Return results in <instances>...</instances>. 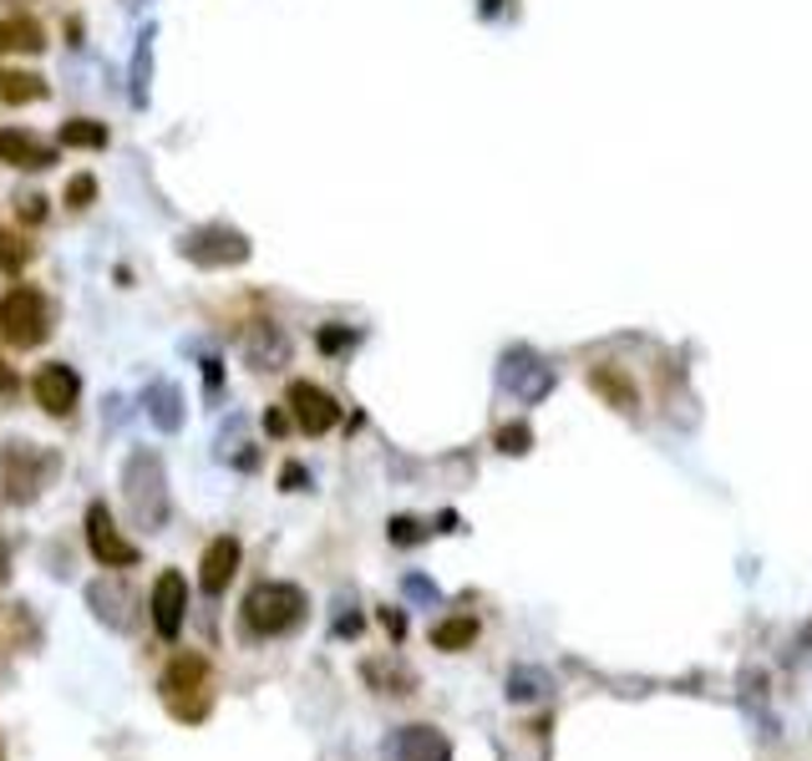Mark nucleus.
<instances>
[{"instance_id":"f3484780","label":"nucleus","mask_w":812,"mask_h":761,"mask_svg":"<svg viewBox=\"0 0 812 761\" xmlns=\"http://www.w3.org/2000/svg\"><path fill=\"white\" fill-rule=\"evenodd\" d=\"M46 41H41V26L26 21V15H11V21H0V52H41Z\"/></svg>"},{"instance_id":"b1692460","label":"nucleus","mask_w":812,"mask_h":761,"mask_svg":"<svg viewBox=\"0 0 812 761\" xmlns=\"http://www.w3.org/2000/svg\"><path fill=\"white\" fill-rule=\"evenodd\" d=\"M92 198H97V178H92V173H77V178L66 184V209H87Z\"/></svg>"},{"instance_id":"aec40b11","label":"nucleus","mask_w":812,"mask_h":761,"mask_svg":"<svg viewBox=\"0 0 812 761\" xmlns=\"http://www.w3.org/2000/svg\"><path fill=\"white\" fill-rule=\"evenodd\" d=\"M472 640H478V619H472V615L442 619V625L432 630V644H437V650H468Z\"/></svg>"},{"instance_id":"f704fd0d","label":"nucleus","mask_w":812,"mask_h":761,"mask_svg":"<svg viewBox=\"0 0 812 761\" xmlns=\"http://www.w3.org/2000/svg\"><path fill=\"white\" fill-rule=\"evenodd\" d=\"M381 619H386V630H392V635H396V640H402V630H406V619H402V615H392V609H386V615H381Z\"/></svg>"},{"instance_id":"4468645a","label":"nucleus","mask_w":812,"mask_h":761,"mask_svg":"<svg viewBox=\"0 0 812 761\" xmlns=\"http://www.w3.org/2000/svg\"><path fill=\"white\" fill-rule=\"evenodd\" d=\"M0 163H11V168H31V173H41V168H52L56 163V153L46 143H36L31 132H15V128H0Z\"/></svg>"},{"instance_id":"c756f323","label":"nucleus","mask_w":812,"mask_h":761,"mask_svg":"<svg viewBox=\"0 0 812 761\" xmlns=\"http://www.w3.org/2000/svg\"><path fill=\"white\" fill-rule=\"evenodd\" d=\"M15 391H21V376L0 361V401H15Z\"/></svg>"},{"instance_id":"2eb2a0df","label":"nucleus","mask_w":812,"mask_h":761,"mask_svg":"<svg viewBox=\"0 0 812 761\" xmlns=\"http://www.w3.org/2000/svg\"><path fill=\"white\" fill-rule=\"evenodd\" d=\"M204 681H209L204 655H188V650H184V655H173L168 670H163V696H168V706H173V701H184V696H198Z\"/></svg>"},{"instance_id":"393cba45","label":"nucleus","mask_w":812,"mask_h":761,"mask_svg":"<svg viewBox=\"0 0 812 761\" xmlns=\"http://www.w3.org/2000/svg\"><path fill=\"white\" fill-rule=\"evenodd\" d=\"M366 681L386 685V696H392V685H402V696H412V675H406V670H386V665H366Z\"/></svg>"},{"instance_id":"dca6fc26","label":"nucleus","mask_w":812,"mask_h":761,"mask_svg":"<svg viewBox=\"0 0 812 761\" xmlns=\"http://www.w3.org/2000/svg\"><path fill=\"white\" fill-rule=\"evenodd\" d=\"M143 407H147L157 432H178V427H184V391H178L173 380H153L143 391Z\"/></svg>"},{"instance_id":"412c9836","label":"nucleus","mask_w":812,"mask_h":761,"mask_svg":"<svg viewBox=\"0 0 812 761\" xmlns=\"http://www.w3.org/2000/svg\"><path fill=\"white\" fill-rule=\"evenodd\" d=\"M62 143L66 147H107V122H92V118L62 122Z\"/></svg>"},{"instance_id":"0eeeda50","label":"nucleus","mask_w":812,"mask_h":761,"mask_svg":"<svg viewBox=\"0 0 812 761\" xmlns=\"http://www.w3.org/2000/svg\"><path fill=\"white\" fill-rule=\"evenodd\" d=\"M147 609H153V630L163 640H178L184 635V619H188V578L178 569H163L147 594Z\"/></svg>"},{"instance_id":"7c9ffc66","label":"nucleus","mask_w":812,"mask_h":761,"mask_svg":"<svg viewBox=\"0 0 812 761\" xmlns=\"http://www.w3.org/2000/svg\"><path fill=\"white\" fill-rule=\"evenodd\" d=\"M41 203H46V198H36V194H21V198H15V209L26 213L31 223H41V213H46V209H41Z\"/></svg>"},{"instance_id":"9d476101","label":"nucleus","mask_w":812,"mask_h":761,"mask_svg":"<svg viewBox=\"0 0 812 761\" xmlns=\"http://www.w3.org/2000/svg\"><path fill=\"white\" fill-rule=\"evenodd\" d=\"M285 401H289V421H295L300 432H310V437L330 432V427L341 421V407H336V396L320 391L315 380H295Z\"/></svg>"},{"instance_id":"6ab92c4d","label":"nucleus","mask_w":812,"mask_h":761,"mask_svg":"<svg viewBox=\"0 0 812 761\" xmlns=\"http://www.w3.org/2000/svg\"><path fill=\"white\" fill-rule=\"evenodd\" d=\"M41 97H46V81L41 77H31V71H0V102L21 107V102H41Z\"/></svg>"},{"instance_id":"9b49d317","label":"nucleus","mask_w":812,"mask_h":761,"mask_svg":"<svg viewBox=\"0 0 812 761\" xmlns=\"http://www.w3.org/2000/svg\"><path fill=\"white\" fill-rule=\"evenodd\" d=\"M239 559H244V553H239V539H229V533L213 539L209 549H204V564H198V589L209 594V599H219V594L234 584Z\"/></svg>"},{"instance_id":"1a4fd4ad","label":"nucleus","mask_w":812,"mask_h":761,"mask_svg":"<svg viewBox=\"0 0 812 761\" xmlns=\"http://www.w3.org/2000/svg\"><path fill=\"white\" fill-rule=\"evenodd\" d=\"M87 609L118 635H128L132 625H138V594H132L122 578H92V584H87Z\"/></svg>"},{"instance_id":"f03ea898","label":"nucleus","mask_w":812,"mask_h":761,"mask_svg":"<svg viewBox=\"0 0 812 761\" xmlns=\"http://www.w3.org/2000/svg\"><path fill=\"white\" fill-rule=\"evenodd\" d=\"M244 630L260 635V640H275V635L295 630L305 619V589L300 584H285V578H264L254 584L250 599H244Z\"/></svg>"},{"instance_id":"72a5a7b5","label":"nucleus","mask_w":812,"mask_h":761,"mask_svg":"<svg viewBox=\"0 0 812 761\" xmlns=\"http://www.w3.org/2000/svg\"><path fill=\"white\" fill-rule=\"evenodd\" d=\"M204 380H209V391H219L223 371H219V361H213V355H209V361H204Z\"/></svg>"},{"instance_id":"ddd939ff","label":"nucleus","mask_w":812,"mask_h":761,"mask_svg":"<svg viewBox=\"0 0 812 761\" xmlns=\"http://www.w3.org/2000/svg\"><path fill=\"white\" fill-rule=\"evenodd\" d=\"M244 355H250V366H260V371H279L289 361V335L275 320H254L250 335H244Z\"/></svg>"},{"instance_id":"2f4dec72","label":"nucleus","mask_w":812,"mask_h":761,"mask_svg":"<svg viewBox=\"0 0 812 761\" xmlns=\"http://www.w3.org/2000/svg\"><path fill=\"white\" fill-rule=\"evenodd\" d=\"M498 442H503V452H524V446H528V432H524V427H508V432H503Z\"/></svg>"},{"instance_id":"423d86ee","label":"nucleus","mask_w":812,"mask_h":761,"mask_svg":"<svg viewBox=\"0 0 812 761\" xmlns=\"http://www.w3.org/2000/svg\"><path fill=\"white\" fill-rule=\"evenodd\" d=\"M87 549H92V559L102 569H132L138 564V543L122 539V528H118V518H112L107 503H92V508H87Z\"/></svg>"},{"instance_id":"6e6552de","label":"nucleus","mask_w":812,"mask_h":761,"mask_svg":"<svg viewBox=\"0 0 812 761\" xmlns=\"http://www.w3.org/2000/svg\"><path fill=\"white\" fill-rule=\"evenodd\" d=\"M31 396H36V407L46 417H72L81 401V376L66 361H52V366H41L31 376Z\"/></svg>"},{"instance_id":"bb28decb","label":"nucleus","mask_w":812,"mask_h":761,"mask_svg":"<svg viewBox=\"0 0 812 761\" xmlns=\"http://www.w3.org/2000/svg\"><path fill=\"white\" fill-rule=\"evenodd\" d=\"M427 539V528L412 523V518H392V543H402V549H412V543Z\"/></svg>"},{"instance_id":"a878e982","label":"nucleus","mask_w":812,"mask_h":761,"mask_svg":"<svg viewBox=\"0 0 812 761\" xmlns=\"http://www.w3.org/2000/svg\"><path fill=\"white\" fill-rule=\"evenodd\" d=\"M21 264H26V244H15V239L0 229V269H6V275H15Z\"/></svg>"},{"instance_id":"f8f14e48","label":"nucleus","mask_w":812,"mask_h":761,"mask_svg":"<svg viewBox=\"0 0 812 761\" xmlns=\"http://www.w3.org/2000/svg\"><path fill=\"white\" fill-rule=\"evenodd\" d=\"M396 761H452V747H447V736L432 731V726H402V731L386 741Z\"/></svg>"},{"instance_id":"cd10ccee","label":"nucleus","mask_w":812,"mask_h":761,"mask_svg":"<svg viewBox=\"0 0 812 761\" xmlns=\"http://www.w3.org/2000/svg\"><path fill=\"white\" fill-rule=\"evenodd\" d=\"M406 599H417V604H437V584H427L421 574H406Z\"/></svg>"},{"instance_id":"c85d7f7f","label":"nucleus","mask_w":812,"mask_h":761,"mask_svg":"<svg viewBox=\"0 0 812 761\" xmlns=\"http://www.w3.org/2000/svg\"><path fill=\"white\" fill-rule=\"evenodd\" d=\"M279 487H285V493H305V487H310V473H305L300 462H285V473H279Z\"/></svg>"},{"instance_id":"a211bd4d","label":"nucleus","mask_w":812,"mask_h":761,"mask_svg":"<svg viewBox=\"0 0 812 761\" xmlns=\"http://www.w3.org/2000/svg\"><path fill=\"white\" fill-rule=\"evenodd\" d=\"M590 386L604 396V401H610V407H619V411L635 407V391H629V380L619 376L615 366H594V371H590Z\"/></svg>"},{"instance_id":"473e14b6","label":"nucleus","mask_w":812,"mask_h":761,"mask_svg":"<svg viewBox=\"0 0 812 761\" xmlns=\"http://www.w3.org/2000/svg\"><path fill=\"white\" fill-rule=\"evenodd\" d=\"M264 427H270L275 437H285L289 432V417H285V411H270V417H264Z\"/></svg>"},{"instance_id":"20e7f679","label":"nucleus","mask_w":812,"mask_h":761,"mask_svg":"<svg viewBox=\"0 0 812 761\" xmlns=\"http://www.w3.org/2000/svg\"><path fill=\"white\" fill-rule=\"evenodd\" d=\"M0 335L11 345H21V351H36L52 335V300L36 285H15L0 300Z\"/></svg>"},{"instance_id":"4be33fe9","label":"nucleus","mask_w":812,"mask_h":761,"mask_svg":"<svg viewBox=\"0 0 812 761\" xmlns=\"http://www.w3.org/2000/svg\"><path fill=\"white\" fill-rule=\"evenodd\" d=\"M147 41H153V31H143L138 56H132V102H138V107L147 102Z\"/></svg>"},{"instance_id":"7ed1b4c3","label":"nucleus","mask_w":812,"mask_h":761,"mask_svg":"<svg viewBox=\"0 0 812 761\" xmlns=\"http://www.w3.org/2000/svg\"><path fill=\"white\" fill-rule=\"evenodd\" d=\"M0 462H6V473H0V483H6V503H36L41 487L56 477V467H62V457H56L52 446H36V442H6V452H0Z\"/></svg>"},{"instance_id":"f257e3e1","label":"nucleus","mask_w":812,"mask_h":761,"mask_svg":"<svg viewBox=\"0 0 812 761\" xmlns=\"http://www.w3.org/2000/svg\"><path fill=\"white\" fill-rule=\"evenodd\" d=\"M122 498H128V512L132 523L147 528V533H157V528L168 523V473H163V457L157 452H147V446H138V452H128V462H122Z\"/></svg>"},{"instance_id":"39448f33","label":"nucleus","mask_w":812,"mask_h":761,"mask_svg":"<svg viewBox=\"0 0 812 761\" xmlns=\"http://www.w3.org/2000/svg\"><path fill=\"white\" fill-rule=\"evenodd\" d=\"M178 254L198 269H229V264H244L250 260V239L229 229V223H204V229H188L178 239Z\"/></svg>"},{"instance_id":"5701e85b","label":"nucleus","mask_w":812,"mask_h":761,"mask_svg":"<svg viewBox=\"0 0 812 761\" xmlns=\"http://www.w3.org/2000/svg\"><path fill=\"white\" fill-rule=\"evenodd\" d=\"M315 345H320L326 355H341V351H351V345H355V330L351 326H326L320 335H315Z\"/></svg>"}]
</instances>
